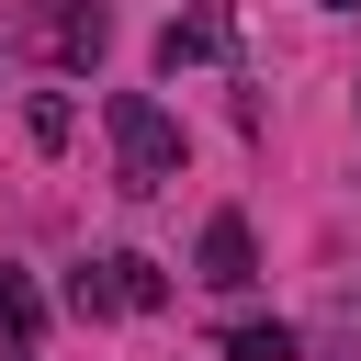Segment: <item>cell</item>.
<instances>
[{
	"mask_svg": "<svg viewBox=\"0 0 361 361\" xmlns=\"http://www.w3.org/2000/svg\"><path fill=\"white\" fill-rule=\"evenodd\" d=\"M0 338H11V350H34V338H45V293H34L23 271H0Z\"/></svg>",
	"mask_w": 361,
	"mask_h": 361,
	"instance_id": "6",
	"label": "cell"
},
{
	"mask_svg": "<svg viewBox=\"0 0 361 361\" xmlns=\"http://www.w3.org/2000/svg\"><path fill=\"white\" fill-rule=\"evenodd\" d=\"M23 23H34V34H45L56 56H68V68H90V56L113 45V11H102V0H34Z\"/></svg>",
	"mask_w": 361,
	"mask_h": 361,
	"instance_id": "2",
	"label": "cell"
},
{
	"mask_svg": "<svg viewBox=\"0 0 361 361\" xmlns=\"http://www.w3.org/2000/svg\"><path fill=\"white\" fill-rule=\"evenodd\" d=\"M102 271H113V305H124V316H158V305H169V271H158V259H135V248H113Z\"/></svg>",
	"mask_w": 361,
	"mask_h": 361,
	"instance_id": "4",
	"label": "cell"
},
{
	"mask_svg": "<svg viewBox=\"0 0 361 361\" xmlns=\"http://www.w3.org/2000/svg\"><path fill=\"white\" fill-rule=\"evenodd\" d=\"M102 124H113V158H124V192H169V180H180L192 135L169 124V102H158V90H113V102H102Z\"/></svg>",
	"mask_w": 361,
	"mask_h": 361,
	"instance_id": "1",
	"label": "cell"
},
{
	"mask_svg": "<svg viewBox=\"0 0 361 361\" xmlns=\"http://www.w3.org/2000/svg\"><path fill=\"white\" fill-rule=\"evenodd\" d=\"M192 271H203L214 293H248V282H259V237H248V214H214L203 248H192Z\"/></svg>",
	"mask_w": 361,
	"mask_h": 361,
	"instance_id": "3",
	"label": "cell"
},
{
	"mask_svg": "<svg viewBox=\"0 0 361 361\" xmlns=\"http://www.w3.org/2000/svg\"><path fill=\"white\" fill-rule=\"evenodd\" d=\"M180 11H192V23H226V0H180Z\"/></svg>",
	"mask_w": 361,
	"mask_h": 361,
	"instance_id": "9",
	"label": "cell"
},
{
	"mask_svg": "<svg viewBox=\"0 0 361 361\" xmlns=\"http://www.w3.org/2000/svg\"><path fill=\"white\" fill-rule=\"evenodd\" d=\"M226 361H293V327L282 316H248V327H226Z\"/></svg>",
	"mask_w": 361,
	"mask_h": 361,
	"instance_id": "8",
	"label": "cell"
},
{
	"mask_svg": "<svg viewBox=\"0 0 361 361\" xmlns=\"http://www.w3.org/2000/svg\"><path fill=\"white\" fill-rule=\"evenodd\" d=\"M23 135H34V147H68V135H79V102H68V90H34V102H23Z\"/></svg>",
	"mask_w": 361,
	"mask_h": 361,
	"instance_id": "7",
	"label": "cell"
},
{
	"mask_svg": "<svg viewBox=\"0 0 361 361\" xmlns=\"http://www.w3.org/2000/svg\"><path fill=\"white\" fill-rule=\"evenodd\" d=\"M327 11H361V0H327Z\"/></svg>",
	"mask_w": 361,
	"mask_h": 361,
	"instance_id": "10",
	"label": "cell"
},
{
	"mask_svg": "<svg viewBox=\"0 0 361 361\" xmlns=\"http://www.w3.org/2000/svg\"><path fill=\"white\" fill-rule=\"evenodd\" d=\"M203 56H226V23H192V11H169V34H158V68L180 79V68H203Z\"/></svg>",
	"mask_w": 361,
	"mask_h": 361,
	"instance_id": "5",
	"label": "cell"
}]
</instances>
